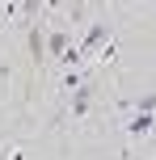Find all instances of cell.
<instances>
[{
    "instance_id": "6da1fadb",
    "label": "cell",
    "mask_w": 156,
    "mask_h": 160,
    "mask_svg": "<svg viewBox=\"0 0 156 160\" xmlns=\"http://www.w3.org/2000/svg\"><path fill=\"white\" fill-rule=\"evenodd\" d=\"M68 110H72L76 118H84V114L93 110V88H89V84H84V88H76V93H72V105H68Z\"/></svg>"
},
{
    "instance_id": "7a4b0ae2",
    "label": "cell",
    "mask_w": 156,
    "mask_h": 160,
    "mask_svg": "<svg viewBox=\"0 0 156 160\" xmlns=\"http://www.w3.org/2000/svg\"><path fill=\"white\" fill-rule=\"evenodd\" d=\"M25 47H30V55H34V63H38V59L47 55V34H42L38 25H30V34H25Z\"/></svg>"
},
{
    "instance_id": "3957f363",
    "label": "cell",
    "mask_w": 156,
    "mask_h": 160,
    "mask_svg": "<svg viewBox=\"0 0 156 160\" xmlns=\"http://www.w3.org/2000/svg\"><path fill=\"white\" fill-rule=\"evenodd\" d=\"M101 42H110V30H106V25H89V34H84L80 51H93V47H101Z\"/></svg>"
},
{
    "instance_id": "277c9868",
    "label": "cell",
    "mask_w": 156,
    "mask_h": 160,
    "mask_svg": "<svg viewBox=\"0 0 156 160\" xmlns=\"http://www.w3.org/2000/svg\"><path fill=\"white\" fill-rule=\"evenodd\" d=\"M47 51H51V55H63V51H68V34L63 30H51L47 34Z\"/></svg>"
},
{
    "instance_id": "5b68a950",
    "label": "cell",
    "mask_w": 156,
    "mask_h": 160,
    "mask_svg": "<svg viewBox=\"0 0 156 160\" xmlns=\"http://www.w3.org/2000/svg\"><path fill=\"white\" fill-rule=\"evenodd\" d=\"M152 131V114H135L131 118V135H148Z\"/></svg>"
},
{
    "instance_id": "8992f818",
    "label": "cell",
    "mask_w": 156,
    "mask_h": 160,
    "mask_svg": "<svg viewBox=\"0 0 156 160\" xmlns=\"http://www.w3.org/2000/svg\"><path fill=\"white\" fill-rule=\"evenodd\" d=\"M76 88H84V76L80 72H63V93H76Z\"/></svg>"
},
{
    "instance_id": "52a82bcc",
    "label": "cell",
    "mask_w": 156,
    "mask_h": 160,
    "mask_svg": "<svg viewBox=\"0 0 156 160\" xmlns=\"http://www.w3.org/2000/svg\"><path fill=\"white\" fill-rule=\"evenodd\" d=\"M152 110H156V93H143L135 101V114H152Z\"/></svg>"
}]
</instances>
